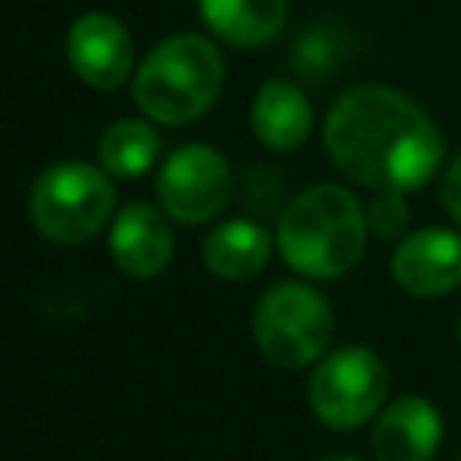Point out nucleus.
I'll use <instances>...</instances> for the list:
<instances>
[{"instance_id":"f257e3e1","label":"nucleus","mask_w":461,"mask_h":461,"mask_svg":"<svg viewBox=\"0 0 461 461\" xmlns=\"http://www.w3.org/2000/svg\"><path fill=\"white\" fill-rule=\"evenodd\" d=\"M324 148L346 180L400 194L421 191L447 155L432 115L382 83H360L335 97L324 115Z\"/></svg>"},{"instance_id":"f03ea898","label":"nucleus","mask_w":461,"mask_h":461,"mask_svg":"<svg viewBox=\"0 0 461 461\" xmlns=\"http://www.w3.org/2000/svg\"><path fill=\"white\" fill-rule=\"evenodd\" d=\"M367 209L360 198L339 184H317L299 191L277 216V252L281 259L313 281H331L349 274L367 249Z\"/></svg>"},{"instance_id":"7ed1b4c3","label":"nucleus","mask_w":461,"mask_h":461,"mask_svg":"<svg viewBox=\"0 0 461 461\" xmlns=\"http://www.w3.org/2000/svg\"><path fill=\"white\" fill-rule=\"evenodd\" d=\"M223 90V54L202 32L158 40L133 72V104L158 126L202 119Z\"/></svg>"},{"instance_id":"20e7f679","label":"nucleus","mask_w":461,"mask_h":461,"mask_svg":"<svg viewBox=\"0 0 461 461\" xmlns=\"http://www.w3.org/2000/svg\"><path fill=\"white\" fill-rule=\"evenodd\" d=\"M115 212L112 173L97 162L61 158L47 166L29 191L32 227L58 245H79L94 238Z\"/></svg>"},{"instance_id":"39448f33","label":"nucleus","mask_w":461,"mask_h":461,"mask_svg":"<svg viewBox=\"0 0 461 461\" xmlns=\"http://www.w3.org/2000/svg\"><path fill=\"white\" fill-rule=\"evenodd\" d=\"M335 335V313L328 299L303 281L270 285L252 310V339L274 367H310L317 364Z\"/></svg>"},{"instance_id":"423d86ee","label":"nucleus","mask_w":461,"mask_h":461,"mask_svg":"<svg viewBox=\"0 0 461 461\" xmlns=\"http://www.w3.org/2000/svg\"><path fill=\"white\" fill-rule=\"evenodd\" d=\"M389 393V371L367 346L328 349L306 382V403L324 429L349 432L378 418Z\"/></svg>"},{"instance_id":"0eeeda50","label":"nucleus","mask_w":461,"mask_h":461,"mask_svg":"<svg viewBox=\"0 0 461 461\" xmlns=\"http://www.w3.org/2000/svg\"><path fill=\"white\" fill-rule=\"evenodd\" d=\"M158 205L173 223L198 227L230 202V166L212 144H180L158 169Z\"/></svg>"},{"instance_id":"6e6552de","label":"nucleus","mask_w":461,"mask_h":461,"mask_svg":"<svg viewBox=\"0 0 461 461\" xmlns=\"http://www.w3.org/2000/svg\"><path fill=\"white\" fill-rule=\"evenodd\" d=\"M65 58L76 79L94 90H119L133 68V40L126 25L108 11H86L68 25Z\"/></svg>"},{"instance_id":"1a4fd4ad","label":"nucleus","mask_w":461,"mask_h":461,"mask_svg":"<svg viewBox=\"0 0 461 461\" xmlns=\"http://www.w3.org/2000/svg\"><path fill=\"white\" fill-rule=\"evenodd\" d=\"M393 281L418 299L447 295L461 285V234L447 227H421L396 241L389 256Z\"/></svg>"},{"instance_id":"9d476101","label":"nucleus","mask_w":461,"mask_h":461,"mask_svg":"<svg viewBox=\"0 0 461 461\" xmlns=\"http://www.w3.org/2000/svg\"><path fill=\"white\" fill-rule=\"evenodd\" d=\"M173 220L162 212V205L130 202L119 209V216L108 227V256L126 277H158L173 259Z\"/></svg>"},{"instance_id":"9b49d317","label":"nucleus","mask_w":461,"mask_h":461,"mask_svg":"<svg viewBox=\"0 0 461 461\" xmlns=\"http://www.w3.org/2000/svg\"><path fill=\"white\" fill-rule=\"evenodd\" d=\"M443 439V418L425 396H400L385 403L371 429L375 461H432Z\"/></svg>"},{"instance_id":"f8f14e48","label":"nucleus","mask_w":461,"mask_h":461,"mask_svg":"<svg viewBox=\"0 0 461 461\" xmlns=\"http://www.w3.org/2000/svg\"><path fill=\"white\" fill-rule=\"evenodd\" d=\"M249 122L259 144L270 151H295L313 133V104L288 79H267L249 108Z\"/></svg>"},{"instance_id":"ddd939ff","label":"nucleus","mask_w":461,"mask_h":461,"mask_svg":"<svg viewBox=\"0 0 461 461\" xmlns=\"http://www.w3.org/2000/svg\"><path fill=\"white\" fill-rule=\"evenodd\" d=\"M198 11L220 43L241 50L274 43L288 22V0H198Z\"/></svg>"},{"instance_id":"4468645a","label":"nucleus","mask_w":461,"mask_h":461,"mask_svg":"<svg viewBox=\"0 0 461 461\" xmlns=\"http://www.w3.org/2000/svg\"><path fill=\"white\" fill-rule=\"evenodd\" d=\"M277 241L252 220H223L209 230L202 245V263L220 281H249L267 263Z\"/></svg>"},{"instance_id":"2eb2a0df","label":"nucleus","mask_w":461,"mask_h":461,"mask_svg":"<svg viewBox=\"0 0 461 461\" xmlns=\"http://www.w3.org/2000/svg\"><path fill=\"white\" fill-rule=\"evenodd\" d=\"M158 151H162V140L148 119H119L97 140V162L112 176H122V180L148 173Z\"/></svg>"},{"instance_id":"dca6fc26","label":"nucleus","mask_w":461,"mask_h":461,"mask_svg":"<svg viewBox=\"0 0 461 461\" xmlns=\"http://www.w3.org/2000/svg\"><path fill=\"white\" fill-rule=\"evenodd\" d=\"M407 202L400 191H375V202L367 205V227L382 241H400L407 227Z\"/></svg>"},{"instance_id":"f3484780","label":"nucleus","mask_w":461,"mask_h":461,"mask_svg":"<svg viewBox=\"0 0 461 461\" xmlns=\"http://www.w3.org/2000/svg\"><path fill=\"white\" fill-rule=\"evenodd\" d=\"M443 205H447V212L454 216V223L461 227V151L450 158V166H447V173H443Z\"/></svg>"},{"instance_id":"a211bd4d","label":"nucleus","mask_w":461,"mask_h":461,"mask_svg":"<svg viewBox=\"0 0 461 461\" xmlns=\"http://www.w3.org/2000/svg\"><path fill=\"white\" fill-rule=\"evenodd\" d=\"M321 461H360V457H349V454H331V457H321Z\"/></svg>"},{"instance_id":"6ab92c4d","label":"nucleus","mask_w":461,"mask_h":461,"mask_svg":"<svg viewBox=\"0 0 461 461\" xmlns=\"http://www.w3.org/2000/svg\"><path fill=\"white\" fill-rule=\"evenodd\" d=\"M457 339H461V321H457Z\"/></svg>"},{"instance_id":"aec40b11","label":"nucleus","mask_w":461,"mask_h":461,"mask_svg":"<svg viewBox=\"0 0 461 461\" xmlns=\"http://www.w3.org/2000/svg\"><path fill=\"white\" fill-rule=\"evenodd\" d=\"M457 461H461V457H457Z\"/></svg>"}]
</instances>
